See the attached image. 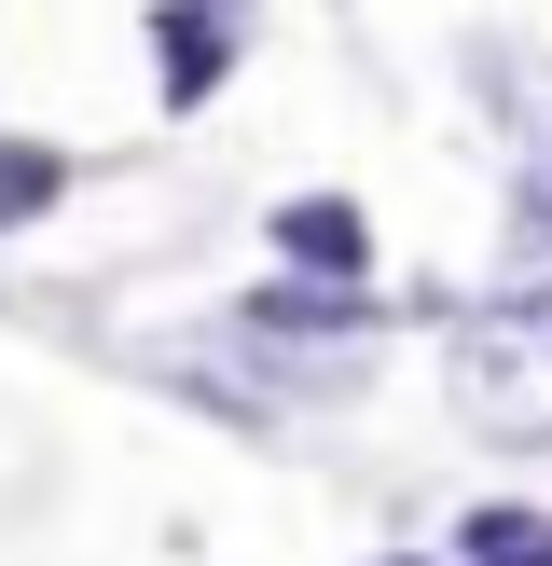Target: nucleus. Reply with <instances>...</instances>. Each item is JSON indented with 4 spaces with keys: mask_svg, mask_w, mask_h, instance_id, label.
Segmentation results:
<instances>
[{
    "mask_svg": "<svg viewBox=\"0 0 552 566\" xmlns=\"http://www.w3.org/2000/svg\"><path fill=\"white\" fill-rule=\"evenodd\" d=\"M456 415L484 442H552V291H511L456 332Z\"/></svg>",
    "mask_w": 552,
    "mask_h": 566,
    "instance_id": "obj_1",
    "label": "nucleus"
},
{
    "mask_svg": "<svg viewBox=\"0 0 552 566\" xmlns=\"http://www.w3.org/2000/svg\"><path fill=\"white\" fill-rule=\"evenodd\" d=\"M152 55H166V97H208V70H221V28L180 0V14H152Z\"/></svg>",
    "mask_w": 552,
    "mask_h": 566,
    "instance_id": "obj_2",
    "label": "nucleus"
},
{
    "mask_svg": "<svg viewBox=\"0 0 552 566\" xmlns=\"http://www.w3.org/2000/svg\"><path fill=\"white\" fill-rule=\"evenodd\" d=\"M469 566H552V539H539V512H469V539H456Z\"/></svg>",
    "mask_w": 552,
    "mask_h": 566,
    "instance_id": "obj_3",
    "label": "nucleus"
},
{
    "mask_svg": "<svg viewBox=\"0 0 552 566\" xmlns=\"http://www.w3.org/2000/svg\"><path fill=\"white\" fill-rule=\"evenodd\" d=\"M276 249H304V263H359V221H346V208H290Z\"/></svg>",
    "mask_w": 552,
    "mask_h": 566,
    "instance_id": "obj_4",
    "label": "nucleus"
},
{
    "mask_svg": "<svg viewBox=\"0 0 552 566\" xmlns=\"http://www.w3.org/2000/svg\"><path fill=\"white\" fill-rule=\"evenodd\" d=\"M55 193V153H0V221H28Z\"/></svg>",
    "mask_w": 552,
    "mask_h": 566,
    "instance_id": "obj_5",
    "label": "nucleus"
},
{
    "mask_svg": "<svg viewBox=\"0 0 552 566\" xmlns=\"http://www.w3.org/2000/svg\"><path fill=\"white\" fill-rule=\"evenodd\" d=\"M524 235L552 249V166H539V180H524Z\"/></svg>",
    "mask_w": 552,
    "mask_h": 566,
    "instance_id": "obj_6",
    "label": "nucleus"
}]
</instances>
